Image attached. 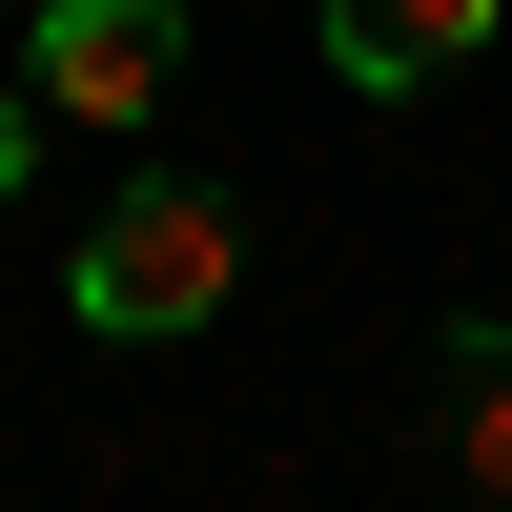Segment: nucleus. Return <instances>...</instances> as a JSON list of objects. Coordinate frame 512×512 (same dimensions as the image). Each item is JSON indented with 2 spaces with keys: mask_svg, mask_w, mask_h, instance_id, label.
<instances>
[{
  "mask_svg": "<svg viewBox=\"0 0 512 512\" xmlns=\"http://www.w3.org/2000/svg\"><path fill=\"white\" fill-rule=\"evenodd\" d=\"M246 287V226H226V185H123L103 226H82V328H205Z\"/></svg>",
  "mask_w": 512,
  "mask_h": 512,
  "instance_id": "1",
  "label": "nucleus"
},
{
  "mask_svg": "<svg viewBox=\"0 0 512 512\" xmlns=\"http://www.w3.org/2000/svg\"><path fill=\"white\" fill-rule=\"evenodd\" d=\"M185 0H41V123H164Z\"/></svg>",
  "mask_w": 512,
  "mask_h": 512,
  "instance_id": "2",
  "label": "nucleus"
},
{
  "mask_svg": "<svg viewBox=\"0 0 512 512\" xmlns=\"http://www.w3.org/2000/svg\"><path fill=\"white\" fill-rule=\"evenodd\" d=\"M512 0H328V82H369V103H410V82H451Z\"/></svg>",
  "mask_w": 512,
  "mask_h": 512,
  "instance_id": "3",
  "label": "nucleus"
},
{
  "mask_svg": "<svg viewBox=\"0 0 512 512\" xmlns=\"http://www.w3.org/2000/svg\"><path fill=\"white\" fill-rule=\"evenodd\" d=\"M451 472L512 512V328H451Z\"/></svg>",
  "mask_w": 512,
  "mask_h": 512,
  "instance_id": "4",
  "label": "nucleus"
},
{
  "mask_svg": "<svg viewBox=\"0 0 512 512\" xmlns=\"http://www.w3.org/2000/svg\"><path fill=\"white\" fill-rule=\"evenodd\" d=\"M21 185H41V103L0 82V205H21Z\"/></svg>",
  "mask_w": 512,
  "mask_h": 512,
  "instance_id": "5",
  "label": "nucleus"
}]
</instances>
